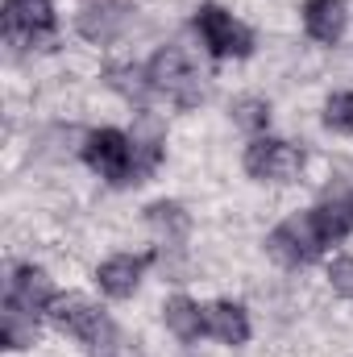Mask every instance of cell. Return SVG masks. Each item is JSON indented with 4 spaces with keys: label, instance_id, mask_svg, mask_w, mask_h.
<instances>
[{
    "label": "cell",
    "instance_id": "cell-1",
    "mask_svg": "<svg viewBox=\"0 0 353 357\" xmlns=\"http://www.w3.org/2000/svg\"><path fill=\"white\" fill-rule=\"evenodd\" d=\"M84 162L112 187L137 183V162H133V137L121 129H91L84 137Z\"/></svg>",
    "mask_w": 353,
    "mask_h": 357
},
{
    "label": "cell",
    "instance_id": "cell-2",
    "mask_svg": "<svg viewBox=\"0 0 353 357\" xmlns=\"http://www.w3.org/2000/svg\"><path fill=\"white\" fill-rule=\"evenodd\" d=\"M195 33L208 46L212 59H246L254 50V33L233 13H225L220 4H200L195 8Z\"/></svg>",
    "mask_w": 353,
    "mask_h": 357
},
{
    "label": "cell",
    "instance_id": "cell-3",
    "mask_svg": "<svg viewBox=\"0 0 353 357\" xmlns=\"http://www.w3.org/2000/svg\"><path fill=\"white\" fill-rule=\"evenodd\" d=\"M146 75H150L154 91H167L179 108H195V104H204V79L191 71V63H187V54H183L179 46H163V50L150 59Z\"/></svg>",
    "mask_w": 353,
    "mask_h": 357
},
{
    "label": "cell",
    "instance_id": "cell-4",
    "mask_svg": "<svg viewBox=\"0 0 353 357\" xmlns=\"http://www.w3.org/2000/svg\"><path fill=\"white\" fill-rule=\"evenodd\" d=\"M266 250L283 262V266H308L324 254V237L316 229V216L312 208L299 212V216H287L270 237H266Z\"/></svg>",
    "mask_w": 353,
    "mask_h": 357
},
{
    "label": "cell",
    "instance_id": "cell-5",
    "mask_svg": "<svg viewBox=\"0 0 353 357\" xmlns=\"http://www.w3.org/2000/svg\"><path fill=\"white\" fill-rule=\"evenodd\" d=\"M46 316H50V324H54L63 337H75V341H84L91 349H100V345L112 337L108 316H104L91 299H84V295H59Z\"/></svg>",
    "mask_w": 353,
    "mask_h": 357
},
{
    "label": "cell",
    "instance_id": "cell-6",
    "mask_svg": "<svg viewBox=\"0 0 353 357\" xmlns=\"http://www.w3.org/2000/svg\"><path fill=\"white\" fill-rule=\"evenodd\" d=\"M303 171V150L283 137H254L246 150V175L258 183H291Z\"/></svg>",
    "mask_w": 353,
    "mask_h": 357
},
{
    "label": "cell",
    "instance_id": "cell-7",
    "mask_svg": "<svg viewBox=\"0 0 353 357\" xmlns=\"http://www.w3.org/2000/svg\"><path fill=\"white\" fill-rule=\"evenodd\" d=\"M54 33V4L50 0H4V38L8 42H46Z\"/></svg>",
    "mask_w": 353,
    "mask_h": 357
},
{
    "label": "cell",
    "instance_id": "cell-8",
    "mask_svg": "<svg viewBox=\"0 0 353 357\" xmlns=\"http://www.w3.org/2000/svg\"><path fill=\"white\" fill-rule=\"evenodd\" d=\"M125 25H129V8L121 0H88L80 8V17H75V29L88 42H100V46L112 42V38H121Z\"/></svg>",
    "mask_w": 353,
    "mask_h": 357
},
{
    "label": "cell",
    "instance_id": "cell-9",
    "mask_svg": "<svg viewBox=\"0 0 353 357\" xmlns=\"http://www.w3.org/2000/svg\"><path fill=\"white\" fill-rule=\"evenodd\" d=\"M154 258H133V254H117V258H108V262H100L96 270V282H100V291L108 295V299H129L137 287H142V274L150 266Z\"/></svg>",
    "mask_w": 353,
    "mask_h": 357
},
{
    "label": "cell",
    "instance_id": "cell-10",
    "mask_svg": "<svg viewBox=\"0 0 353 357\" xmlns=\"http://www.w3.org/2000/svg\"><path fill=\"white\" fill-rule=\"evenodd\" d=\"M345 25H350L345 0H308L303 4V29L320 46H337L341 33H345Z\"/></svg>",
    "mask_w": 353,
    "mask_h": 357
},
{
    "label": "cell",
    "instance_id": "cell-11",
    "mask_svg": "<svg viewBox=\"0 0 353 357\" xmlns=\"http://www.w3.org/2000/svg\"><path fill=\"white\" fill-rule=\"evenodd\" d=\"M8 299L21 303V307H29V312H50V303L59 295H54V282H50L46 270L25 262V266L13 270V278H8Z\"/></svg>",
    "mask_w": 353,
    "mask_h": 357
},
{
    "label": "cell",
    "instance_id": "cell-12",
    "mask_svg": "<svg viewBox=\"0 0 353 357\" xmlns=\"http://www.w3.org/2000/svg\"><path fill=\"white\" fill-rule=\"evenodd\" d=\"M163 146H167V129H163V121H158L154 112H146V108H142L137 129H133V162H137V183H142L146 175H154V171H158V162H163Z\"/></svg>",
    "mask_w": 353,
    "mask_h": 357
},
{
    "label": "cell",
    "instance_id": "cell-13",
    "mask_svg": "<svg viewBox=\"0 0 353 357\" xmlns=\"http://www.w3.org/2000/svg\"><path fill=\"white\" fill-rule=\"evenodd\" d=\"M204 328H208V337H216L220 345H246V341H250V316H246L241 303H229V299L204 307Z\"/></svg>",
    "mask_w": 353,
    "mask_h": 357
},
{
    "label": "cell",
    "instance_id": "cell-14",
    "mask_svg": "<svg viewBox=\"0 0 353 357\" xmlns=\"http://www.w3.org/2000/svg\"><path fill=\"white\" fill-rule=\"evenodd\" d=\"M146 225L154 229V237L163 241V250H179V245L187 241V233H191V216H187V208L175 204V199L150 204V208H146Z\"/></svg>",
    "mask_w": 353,
    "mask_h": 357
},
{
    "label": "cell",
    "instance_id": "cell-15",
    "mask_svg": "<svg viewBox=\"0 0 353 357\" xmlns=\"http://www.w3.org/2000/svg\"><path fill=\"white\" fill-rule=\"evenodd\" d=\"M0 341L4 349H29L38 341V312L4 299V312H0Z\"/></svg>",
    "mask_w": 353,
    "mask_h": 357
},
{
    "label": "cell",
    "instance_id": "cell-16",
    "mask_svg": "<svg viewBox=\"0 0 353 357\" xmlns=\"http://www.w3.org/2000/svg\"><path fill=\"white\" fill-rule=\"evenodd\" d=\"M312 216H316V229H320L324 245L345 241V237L353 233V199H345V195H333V199L316 204V208H312Z\"/></svg>",
    "mask_w": 353,
    "mask_h": 357
},
{
    "label": "cell",
    "instance_id": "cell-17",
    "mask_svg": "<svg viewBox=\"0 0 353 357\" xmlns=\"http://www.w3.org/2000/svg\"><path fill=\"white\" fill-rule=\"evenodd\" d=\"M163 320H167V328L175 333L179 341H200L208 328H204V307L200 303H191L187 295H175V299H167V307H163Z\"/></svg>",
    "mask_w": 353,
    "mask_h": 357
},
{
    "label": "cell",
    "instance_id": "cell-18",
    "mask_svg": "<svg viewBox=\"0 0 353 357\" xmlns=\"http://www.w3.org/2000/svg\"><path fill=\"white\" fill-rule=\"evenodd\" d=\"M104 79H108V88L117 91V96H125L129 104H142L146 91L154 88L150 75H146V67H133V63H112V67L104 71Z\"/></svg>",
    "mask_w": 353,
    "mask_h": 357
},
{
    "label": "cell",
    "instance_id": "cell-19",
    "mask_svg": "<svg viewBox=\"0 0 353 357\" xmlns=\"http://www.w3.org/2000/svg\"><path fill=\"white\" fill-rule=\"evenodd\" d=\"M233 125L237 129H246V133H262L266 125H270V104L258 100V96H241V100H233Z\"/></svg>",
    "mask_w": 353,
    "mask_h": 357
},
{
    "label": "cell",
    "instance_id": "cell-20",
    "mask_svg": "<svg viewBox=\"0 0 353 357\" xmlns=\"http://www.w3.org/2000/svg\"><path fill=\"white\" fill-rule=\"evenodd\" d=\"M324 125L333 133H353V91H333L324 100Z\"/></svg>",
    "mask_w": 353,
    "mask_h": 357
},
{
    "label": "cell",
    "instance_id": "cell-21",
    "mask_svg": "<svg viewBox=\"0 0 353 357\" xmlns=\"http://www.w3.org/2000/svg\"><path fill=\"white\" fill-rule=\"evenodd\" d=\"M329 282H333L337 295L353 299V258H337V262L329 266Z\"/></svg>",
    "mask_w": 353,
    "mask_h": 357
},
{
    "label": "cell",
    "instance_id": "cell-22",
    "mask_svg": "<svg viewBox=\"0 0 353 357\" xmlns=\"http://www.w3.org/2000/svg\"><path fill=\"white\" fill-rule=\"evenodd\" d=\"M100 357H112V354H100Z\"/></svg>",
    "mask_w": 353,
    "mask_h": 357
}]
</instances>
